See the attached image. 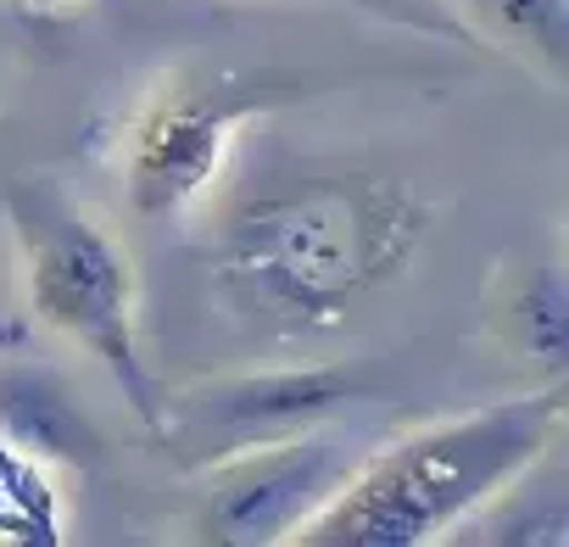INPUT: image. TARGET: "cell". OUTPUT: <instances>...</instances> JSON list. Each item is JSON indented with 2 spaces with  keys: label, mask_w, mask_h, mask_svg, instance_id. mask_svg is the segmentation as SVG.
Instances as JSON below:
<instances>
[{
  "label": "cell",
  "mask_w": 569,
  "mask_h": 547,
  "mask_svg": "<svg viewBox=\"0 0 569 547\" xmlns=\"http://www.w3.org/2000/svg\"><path fill=\"white\" fill-rule=\"evenodd\" d=\"M358 452L325 430H302L268 447L229 452L207 464V491L196 503V536L229 547L297 541V530L336 497Z\"/></svg>",
  "instance_id": "cell-6"
},
{
  "label": "cell",
  "mask_w": 569,
  "mask_h": 547,
  "mask_svg": "<svg viewBox=\"0 0 569 547\" xmlns=\"http://www.w3.org/2000/svg\"><path fill=\"white\" fill-rule=\"evenodd\" d=\"M369 397V380L358 369H246V375H212L190 380L157 397L151 436L184 464L207 469L229 452L268 447L302 430H325L341 408Z\"/></svg>",
  "instance_id": "cell-4"
},
{
  "label": "cell",
  "mask_w": 569,
  "mask_h": 547,
  "mask_svg": "<svg viewBox=\"0 0 569 547\" xmlns=\"http://www.w3.org/2000/svg\"><path fill=\"white\" fill-rule=\"evenodd\" d=\"M34 12H62V7H96V0H23Z\"/></svg>",
  "instance_id": "cell-9"
},
{
  "label": "cell",
  "mask_w": 569,
  "mask_h": 547,
  "mask_svg": "<svg viewBox=\"0 0 569 547\" xmlns=\"http://www.w3.org/2000/svg\"><path fill=\"white\" fill-rule=\"evenodd\" d=\"M436 207L386 173H302L234 196L207 268L223 297L279 330H336L419 257Z\"/></svg>",
  "instance_id": "cell-1"
},
{
  "label": "cell",
  "mask_w": 569,
  "mask_h": 547,
  "mask_svg": "<svg viewBox=\"0 0 569 547\" xmlns=\"http://www.w3.org/2000/svg\"><path fill=\"white\" fill-rule=\"evenodd\" d=\"M486 330L541 380L569 375V280L558 257H513L486 297Z\"/></svg>",
  "instance_id": "cell-7"
},
{
  "label": "cell",
  "mask_w": 569,
  "mask_h": 547,
  "mask_svg": "<svg viewBox=\"0 0 569 547\" xmlns=\"http://www.w3.org/2000/svg\"><path fill=\"white\" fill-rule=\"evenodd\" d=\"M569 414L563 375L452 419H430L352 464L336 497L297 530L302 547H425L447 541L508 480L558 447Z\"/></svg>",
  "instance_id": "cell-2"
},
{
  "label": "cell",
  "mask_w": 569,
  "mask_h": 547,
  "mask_svg": "<svg viewBox=\"0 0 569 547\" xmlns=\"http://www.w3.org/2000/svg\"><path fill=\"white\" fill-rule=\"evenodd\" d=\"M7 73H12V51H7V34H0V90H7Z\"/></svg>",
  "instance_id": "cell-10"
},
{
  "label": "cell",
  "mask_w": 569,
  "mask_h": 547,
  "mask_svg": "<svg viewBox=\"0 0 569 547\" xmlns=\"http://www.w3.org/2000/svg\"><path fill=\"white\" fill-rule=\"evenodd\" d=\"M7 223L18 246V274L29 314L73 341L84 358H96L123 402L157 425L162 386L146 369L140 347V274L134 257L112 240L107 223H96L84 207L62 201L51 185H12L7 190Z\"/></svg>",
  "instance_id": "cell-3"
},
{
  "label": "cell",
  "mask_w": 569,
  "mask_h": 547,
  "mask_svg": "<svg viewBox=\"0 0 569 547\" xmlns=\"http://www.w3.org/2000/svg\"><path fill=\"white\" fill-rule=\"evenodd\" d=\"M463 12L547 84H569V0H463Z\"/></svg>",
  "instance_id": "cell-8"
},
{
  "label": "cell",
  "mask_w": 569,
  "mask_h": 547,
  "mask_svg": "<svg viewBox=\"0 0 569 547\" xmlns=\"http://www.w3.org/2000/svg\"><path fill=\"white\" fill-rule=\"evenodd\" d=\"M262 112L257 90L229 79H162L123 129V201L140 218H179L190 212L223 173L240 129Z\"/></svg>",
  "instance_id": "cell-5"
}]
</instances>
